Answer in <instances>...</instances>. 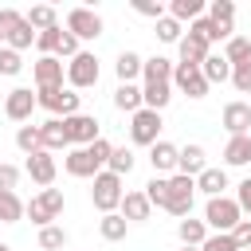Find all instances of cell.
<instances>
[{"instance_id": "obj_1", "label": "cell", "mask_w": 251, "mask_h": 251, "mask_svg": "<svg viewBox=\"0 0 251 251\" xmlns=\"http://www.w3.org/2000/svg\"><path fill=\"white\" fill-rule=\"evenodd\" d=\"M122 196H126V188H122V176H114L110 169H102V173L94 176V188H90V200H94V208H98L102 216H110V212H118Z\"/></svg>"}, {"instance_id": "obj_2", "label": "cell", "mask_w": 251, "mask_h": 251, "mask_svg": "<svg viewBox=\"0 0 251 251\" xmlns=\"http://www.w3.org/2000/svg\"><path fill=\"white\" fill-rule=\"evenodd\" d=\"M59 212H63V192L59 188H43L39 196H31V204H24V216H31V224H39V227L55 224Z\"/></svg>"}, {"instance_id": "obj_3", "label": "cell", "mask_w": 251, "mask_h": 251, "mask_svg": "<svg viewBox=\"0 0 251 251\" xmlns=\"http://www.w3.org/2000/svg\"><path fill=\"white\" fill-rule=\"evenodd\" d=\"M239 220H243V212H239V204H235L231 196H212V200H208V208H204V227L231 231Z\"/></svg>"}, {"instance_id": "obj_4", "label": "cell", "mask_w": 251, "mask_h": 251, "mask_svg": "<svg viewBox=\"0 0 251 251\" xmlns=\"http://www.w3.org/2000/svg\"><path fill=\"white\" fill-rule=\"evenodd\" d=\"M98 75H102V67H98V59H94L90 51H78V55L67 63V82H71V90H90V86L98 82Z\"/></svg>"}, {"instance_id": "obj_5", "label": "cell", "mask_w": 251, "mask_h": 251, "mask_svg": "<svg viewBox=\"0 0 251 251\" xmlns=\"http://www.w3.org/2000/svg\"><path fill=\"white\" fill-rule=\"evenodd\" d=\"M192 200H196V180L173 173V176H169V200H165V212H173V216H188V212H192Z\"/></svg>"}, {"instance_id": "obj_6", "label": "cell", "mask_w": 251, "mask_h": 251, "mask_svg": "<svg viewBox=\"0 0 251 251\" xmlns=\"http://www.w3.org/2000/svg\"><path fill=\"white\" fill-rule=\"evenodd\" d=\"M161 114L157 110H137V114H129V137H133V145H157L161 137Z\"/></svg>"}, {"instance_id": "obj_7", "label": "cell", "mask_w": 251, "mask_h": 251, "mask_svg": "<svg viewBox=\"0 0 251 251\" xmlns=\"http://www.w3.org/2000/svg\"><path fill=\"white\" fill-rule=\"evenodd\" d=\"M63 126H67V141L75 145V149H86L90 141H98L102 133H98V118L94 114H75V118H63Z\"/></svg>"}, {"instance_id": "obj_8", "label": "cell", "mask_w": 251, "mask_h": 251, "mask_svg": "<svg viewBox=\"0 0 251 251\" xmlns=\"http://www.w3.org/2000/svg\"><path fill=\"white\" fill-rule=\"evenodd\" d=\"M67 31L82 43V39H98L102 35V20H98V12H90V8H71L67 12Z\"/></svg>"}, {"instance_id": "obj_9", "label": "cell", "mask_w": 251, "mask_h": 251, "mask_svg": "<svg viewBox=\"0 0 251 251\" xmlns=\"http://www.w3.org/2000/svg\"><path fill=\"white\" fill-rule=\"evenodd\" d=\"M31 75H35V86H39V90H51V86H63L67 63L55 59V55H39V63L31 67Z\"/></svg>"}, {"instance_id": "obj_10", "label": "cell", "mask_w": 251, "mask_h": 251, "mask_svg": "<svg viewBox=\"0 0 251 251\" xmlns=\"http://www.w3.org/2000/svg\"><path fill=\"white\" fill-rule=\"evenodd\" d=\"M173 86H176L180 94H188V98H204V94H208V82H204L200 67H184V63L173 67Z\"/></svg>"}, {"instance_id": "obj_11", "label": "cell", "mask_w": 251, "mask_h": 251, "mask_svg": "<svg viewBox=\"0 0 251 251\" xmlns=\"http://www.w3.org/2000/svg\"><path fill=\"white\" fill-rule=\"evenodd\" d=\"M31 110H35V94H31V86H16V90L4 98V114H8L12 122H27Z\"/></svg>"}, {"instance_id": "obj_12", "label": "cell", "mask_w": 251, "mask_h": 251, "mask_svg": "<svg viewBox=\"0 0 251 251\" xmlns=\"http://www.w3.org/2000/svg\"><path fill=\"white\" fill-rule=\"evenodd\" d=\"M27 176H31L35 184L51 188V180H55V157H51L47 149H35V153L27 157Z\"/></svg>"}, {"instance_id": "obj_13", "label": "cell", "mask_w": 251, "mask_h": 251, "mask_svg": "<svg viewBox=\"0 0 251 251\" xmlns=\"http://www.w3.org/2000/svg\"><path fill=\"white\" fill-rule=\"evenodd\" d=\"M149 212H153V204L145 200V192H126L122 204H118V216H122L126 224H129V220H133V224H145Z\"/></svg>"}, {"instance_id": "obj_14", "label": "cell", "mask_w": 251, "mask_h": 251, "mask_svg": "<svg viewBox=\"0 0 251 251\" xmlns=\"http://www.w3.org/2000/svg\"><path fill=\"white\" fill-rule=\"evenodd\" d=\"M63 169H67L71 176H90V180L102 173V169H98V161H94L86 149H67V157H63Z\"/></svg>"}, {"instance_id": "obj_15", "label": "cell", "mask_w": 251, "mask_h": 251, "mask_svg": "<svg viewBox=\"0 0 251 251\" xmlns=\"http://www.w3.org/2000/svg\"><path fill=\"white\" fill-rule=\"evenodd\" d=\"M224 129H227L231 137L247 133V129H251V106H247V102H227V106H224Z\"/></svg>"}, {"instance_id": "obj_16", "label": "cell", "mask_w": 251, "mask_h": 251, "mask_svg": "<svg viewBox=\"0 0 251 251\" xmlns=\"http://www.w3.org/2000/svg\"><path fill=\"white\" fill-rule=\"evenodd\" d=\"M39 141H43V149H47V153H55V149H71L63 118H47V122L39 126Z\"/></svg>"}, {"instance_id": "obj_17", "label": "cell", "mask_w": 251, "mask_h": 251, "mask_svg": "<svg viewBox=\"0 0 251 251\" xmlns=\"http://www.w3.org/2000/svg\"><path fill=\"white\" fill-rule=\"evenodd\" d=\"M176 157H180V149H176L173 141L149 145V165H153V173H176Z\"/></svg>"}, {"instance_id": "obj_18", "label": "cell", "mask_w": 251, "mask_h": 251, "mask_svg": "<svg viewBox=\"0 0 251 251\" xmlns=\"http://www.w3.org/2000/svg\"><path fill=\"white\" fill-rule=\"evenodd\" d=\"M204 169H208V161H204V145H184V149H180V157H176V173L196 180Z\"/></svg>"}, {"instance_id": "obj_19", "label": "cell", "mask_w": 251, "mask_h": 251, "mask_svg": "<svg viewBox=\"0 0 251 251\" xmlns=\"http://www.w3.org/2000/svg\"><path fill=\"white\" fill-rule=\"evenodd\" d=\"M176 51H180V63H184V67H200V63L208 59V43H204L200 35H180Z\"/></svg>"}, {"instance_id": "obj_20", "label": "cell", "mask_w": 251, "mask_h": 251, "mask_svg": "<svg viewBox=\"0 0 251 251\" xmlns=\"http://www.w3.org/2000/svg\"><path fill=\"white\" fill-rule=\"evenodd\" d=\"M169 98H173V82H145L141 86V106L145 110H165L169 106Z\"/></svg>"}, {"instance_id": "obj_21", "label": "cell", "mask_w": 251, "mask_h": 251, "mask_svg": "<svg viewBox=\"0 0 251 251\" xmlns=\"http://www.w3.org/2000/svg\"><path fill=\"white\" fill-rule=\"evenodd\" d=\"M224 188H227V169H204L200 176H196V192H204L208 200L212 196H224Z\"/></svg>"}, {"instance_id": "obj_22", "label": "cell", "mask_w": 251, "mask_h": 251, "mask_svg": "<svg viewBox=\"0 0 251 251\" xmlns=\"http://www.w3.org/2000/svg\"><path fill=\"white\" fill-rule=\"evenodd\" d=\"M173 59H165V55H153V59H145L141 63V78L145 82H173Z\"/></svg>"}, {"instance_id": "obj_23", "label": "cell", "mask_w": 251, "mask_h": 251, "mask_svg": "<svg viewBox=\"0 0 251 251\" xmlns=\"http://www.w3.org/2000/svg\"><path fill=\"white\" fill-rule=\"evenodd\" d=\"M200 75H204V82H208V86H212V82H227V78H231V63H227L224 55L208 51V59L200 63Z\"/></svg>"}, {"instance_id": "obj_24", "label": "cell", "mask_w": 251, "mask_h": 251, "mask_svg": "<svg viewBox=\"0 0 251 251\" xmlns=\"http://www.w3.org/2000/svg\"><path fill=\"white\" fill-rule=\"evenodd\" d=\"M224 165H251V133H239L224 145Z\"/></svg>"}, {"instance_id": "obj_25", "label": "cell", "mask_w": 251, "mask_h": 251, "mask_svg": "<svg viewBox=\"0 0 251 251\" xmlns=\"http://www.w3.org/2000/svg\"><path fill=\"white\" fill-rule=\"evenodd\" d=\"M24 20H27V27H31L35 35H39V31H47V27H59V12H55L51 4H35Z\"/></svg>"}, {"instance_id": "obj_26", "label": "cell", "mask_w": 251, "mask_h": 251, "mask_svg": "<svg viewBox=\"0 0 251 251\" xmlns=\"http://www.w3.org/2000/svg\"><path fill=\"white\" fill-rule=\"evenodd\" d=\"M114 106L126 110V114H137V110H141V86H137V82H118V90H114Z\"/></svg>"}, {"instance_id": "obj_27", "label": "cell", "mask_w": 251, "mask_h": 251, "mask_svg": "<svg viewBox=\"0 0 251 251\" xmlns=\"http://www.w3.org/2000/svg\"><path fill=\"white\" fill-rule=\"evenodd\" d=\"M141 63H145V59H141L137 51H122V55H118V63H114L118 82H133V78L141 75Z\"/></svg>"}, {"instance_id": "obj_28", "label": "cell", "mask_w": 251, "mask_h": 251, "mask_svg": "<svg viewBox=\"0 0 251 251\" xmlns=\"http://www.w3.org/2000/svg\"><path fill=\"white\" fill-rule=\"evenodd\" d=\"M31 43H35V31L27 27V20H20L16 27L4 31V47H12V51H27Z\"/></svg>"}, {"instance_id": "obj_29", "label": "cell", "mask_w": 251, "mask_h": 251, "mask_svg": "<svg viewBox=\"0 0 251 251\" xmlns=\"http://www.w3.org/2000/svg\"><path fill=\"white\" fill-rule=\"evenodd\" d=\"M176 235H180L184 247H200L208 239V227H204V220H180L176 224Z\"/></svg>"}, {"instance_id": "obj_30", "label": "cell", "mask_w": 251, "mask_h": 251, "mask_svg": "<svg viewBox=\"0 0 251 251\" xmlns=\"http://www.w3.org/2000/svg\"><path fill=\"white\" fill-rule=\"evenodd\" d=\"M200 12H204V0H173L169 4V16L176 20V24H192V20H200Z\"/></svg>"}, {"instance_id": "obj_31", "label": "cell", "mask_w": 251, "mask_h": 251, "mask_svg": "<svg viewBox=\"0 0 251 251\" xmlns=\"http://www.w3.org/2000/svg\"><path fill=\"white\" fill-rule=\"evenodd\" d=\"M24 220V200L16 192H0V224H20Z\"/></svg>"}, {"instance_id": "obj_32", "label": "cell", "mask_w": 251, "mask_h": 251, "mask_svg": "<svg viewBox=\"0 0 251 251\" xmlns=\"http://www.w3.org/2000/svg\"><path fill=\"white\" fill-rule=\"evenodd\" d=\"M133 165H137L133 149H114V153H110V161H106V169H110L114 176H129V173H133Z\"/></svg>"}, {"instance_id": "obj_33", "label": "cell", "mask_w": 251, "mask_h": 251, "mask_svg": "<svg viewBox=\"0 0 251 251\" xmlns=\"http://www.w3.org/2000/svg\"><path fill=\"white\" fill-rule=\"evenodd\" d=\"M98 231H102V239L118 243V239H126V220H122L118 212H110V216H102V220H98Z\"/></svg>"}, {"instance_id": "obj_34", "label": "cell", "mask_w": 251, "mask_h": 251, "mask_svg": "<svg viewBox=\"0 0 251 251\" xmlns=\"http://www.w3.org/2000/svg\"><path fill=\"white\" fill-rule=\"evenodd\" d=\"M39 247H43V251H63V247H67V231H63L59 224L39 227Z\"/></svg>"}, {"instance_id": "obj_35", "label": "cell", "mask_w": 251, "mask_h": 251, "mask_svg": "<svg viewBox=\"0 0 251 251\" xmlns=\"http://www.w3.org/2000/svg\"><path fill=\"white\" fill-rule=\"evenodd\" d=\"M224 59L235 67V63H243V59H251V39H243V35H231L227 43H224Z\"/></svg>"}, {"instance_id": "obj_36", "label": "cell", "mask_w": 251, "mask_h": 251, "mask_svg": "<svg viewBox=\"0 0 251 251\" xmlns=\"http://www.w3.org/2000/svg\"><path fill=\"white\" fill-rule=\"evenodd\" d=\"M16 145H20L27 157H31L35 149H43V141H39V126H20V129H16Z\"/></svg>"}, {"instance_id": "obj_37", "label": "cell", "mask_w": 251, "mask_h": 251, "mask_svg": "<svg viewBox=\"0 0 251 251\" xmlns=\"http://www.w3.org/2000/svg\"><path fill=\"white\" fill-rule=\"evenodd\" d=\"M145 200L157 204V208H165V200H169V180H165V176H153V180L145 184Z\"/></svg>"}, {"instance_id": "obj_38", "label": "cell", "mask_w": 251, "mask_h": 251, "mask_svg": "<svg viewBox=\"0 0 251 251\" xmlns=\"http://www.w3.org/2000/svg\"><path fill=\"white\" fill-rule=\"evenodd\" d=\"M208 20H212V24H231V20H235V4H231V0H212Z\"/></svg>"}, {"instance_id": "obj_39", "label": "cell", "mask_w": 251, "mask_h": 251, "mask_svg": "<svg viewBox=\"0 0 251 251\" xmlns=\"http://www.w3.org/2000/svg\"><path fill=\"white\" fill-rule=\"evenodd\" d=\"M157 39H161V43H180V24H176L173 16H161V20H157Z\"/></svg>"}, {"instance_id": "obj_40", "label": "cell", "mask_w": 251, "mask_h": 251, "mask_svg": "<svg viewBox=\"0 0 251 251\" xmlns=\"http://www.w3.org/2000/svg\"><path fill=\"white\" fill-rule=\"evenodd\" d=\"M24 71V59H20V51H12V47H0V75H20Z\"/></svg>"}, {"instance_id": "obj_41", "label": "cell", "mask_w": 251, "mask_h": 251, "mask_svg": "<svg viewBox=\"0 0 251 251\" xmlns=\"http://www.w3.org/2000/svg\"><path fill=\"white\" fill-rule=\"evenodd\" d=\"M200 251H239V247H235L231 231H216V235H208V239L200 243Z\"/></svg>"}, {"instance_id": "obj_42", "label": "cell", "mask_w": 251, "mask_h": 251, "mask_svg": "<svg viewBox=\"0 0 251 251\" xmlns=\"http://www.w3.org/2000/svg\"><path fill=\"white\" fill-rule=\"evenodd\" d=\"M231 82H235L239 94H251V59H243V63L231 67Z\"/></svg>"}, {"instance_id": "obj_43", "label": "cell", "mask_w": 251, "mask_h": 251, "mask_svg": "<svg viewBox=\"0 0 251 251\" xmlns=\"http://www.w3.org/2000/svg\"><path fill=\"white\" fill-rule=\"evenodd\" d=\"M59 35H63V27H47V31L35 35V47H39L43 55H55V51H59Z\"/></svg>"}, {"instance_id": "obj_44", "label": "cell", "mask_w": 251, "mask_h": 251, "mask_svg": "<svg viewBox=\"0 0 251 251\" xmlns=\"http://www.w3.org/2000/svg\"><path fill=\"white\" fill-rule=\"evenodd\" d=\"M86 153H90V157L98 161V169H106V161H110V153H114V145H110L106 137H98V141H90V145H86Z\"/></svg>"}, {"instance_id": "obj_45", "label": "cell", "mask_w": 251, "mask_h": 251, "mask_svg": "<svg viewBox=\"0 0 251 251\" xmlns=\"http://www.w3.org/2000/svg\"><path fill=\"white\" fill-rule=\"evenodd\" d=\"M133 12L137 16H149V20H161L165 16V4L161 0H133Z\"/></svg>"}, {"instance_id": "obj_46", "label": "cell", "mask_w": 251, "mask_h": 251, "mask_svg": "<svg viewBox=\"0 0 251 251\" xmlns=\"http://www.w3.org/2000/svg\"><path fill=\"white\" fill-rule=\"evenodd\" d=\"M55 114L75 118V114H78V94H75V90H63V94H59V110H55Z\"/></svg>"}, {"instance_id": "obj_47", "label": "cell", "mask_w": 251, "mask_h": 251, "mask_svg": "<svg viewBox=\"0 0 251 251\" xmlns=\"http://www.w3.org/2000/svg\"><path fill=\"white\" fill-rule=\"evenodd\" d=\"M20 184V169L16 165H0V192H16Z\"/></svg>"}, {"instance_id": "obj_48", "label": "cell", "mask_w": 251, "mask_h": 251, "mask_svg": "<svg viewBox=\"0 0 251 251\" xmlns=\"http://www.w3.org/2000/svg\"><path fill=\"white\" fill-rule=\"evenodd\" d=\"M231 239H235V247L243 251V247H251V220H239L235 227H231Z\"/></svg>"}, {"instance_id": "obj_49", "label": "cell", "mask_w": 251, "mask_h": 251, "mask_svg": "<svg viewBox=\"0 0 251 251\" xmlns=\"http://www.w3.org/2000/svg\"><path fill=\"white\" fill-rule=\"evenodd\" d=\"M235 204H239V212H251V176H243V180H239V192H235Z\"/></svg>"}, {"instance_id": "obj_50", "label": "cell", "mask_w": 251, "mask_h": 251, "mask_svg": "<svg viewBox=\"0 0 251 251\" xmlns=\"http://www.w3.org/2000/svg\"><path fill=\"white\" fill-rule=\"evenodd\" d=\"M180 251H200V247H180Z\"/></svg>"}, {"instance_id": "obj_51", "label": "cell", "mask_w": 251, "mask_h": 251, "mask_svg": "<svg viewBox=\"0 0 251 251\" xmlns=\"http://www.w3.org/2000/svg\"><path fill=\"white\" fill-rule=\"evenodd\" d=\"M0 251H12V247H8V243H0Z\"/></svg>"}, {"instance_id": "obj_52", "label": "cell", "mask_w": 251, "mask_h": 251, "mask_svg": "<svg viewBox=\"0 0 251 251\" xmlns=\"http://www.w3.org/2000/svg\"><path fill=\"white\" fill-rule=\"evenodd\" d=\"M0 47H4V35H0Z\"/></svg>"}, {"instance_id": "obj_53", "label": "cell", "mask_w": 251, "mask_h": 251, "mask_svg": "<svg viewBox=\"0 0 251 251\" xmlns=\"http://www.w3.org/2000/svg\"><path fill=\"white\" fill-rule=\"evenodd\" d=\"M243 251H251V247H243Z\"/></svg>"}]
</instances>
